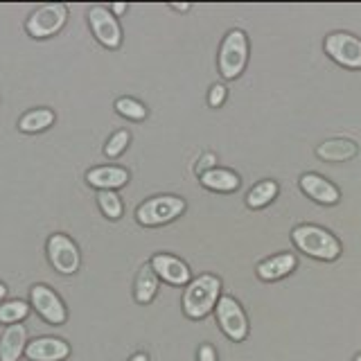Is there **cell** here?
<instances>
[{"mask_svg": "<svg viewBox=\"0 0 361 361\" xmlns=\"http://www.w3.org/2000/svg\"><path fill=\"white\" fill-rule=\"evenodd\" d=\"M291 240L305 255L316 257V259L332 262V259L341 255V242H338L330 231L321 228V226L300 224L291 231Z\"/></svg>", "mask_w": 361, "mask_h": 361, "instance_id": "1", "label": "cell"}, {"mask_svg": "<svg viewBox=\"0 0 361 361\" xmlns=\"http://www.w3.org/2000/svg\"><path fill=\"white\" fill-rule=\"evenodd\" d=\"M221 291V280L217 276L203 274L197 280H192L183 293V312L190 319H203L208 316L212 307H217V300Z\"/></svg>", "mask_w": 361, "mask_h": 361, "instance_id": "2", "label": "cell"}, {"mask_svg": "<svg viewBox=\"0 0 361 361\" xmlns=\"http://www.w3.org/2000/svg\"><path fill=\"white\" fill-rule=\"evenodd\" d=\"M248 61V39L242 30H231L219 48V73L226 79H237Z\"/></svg>", "mask_w": 361, "mask_h": 361, "instance_id": "3", "label": "cell"}, {"mask_svg": "<svg viewBox=\"0 0 361 361\" xmlns=\"http://www.w3.org/2000/svg\"><path fill=\"white\" fill-rule=\"evenodd\" d=\"M185 210V201L180 197H172V195H163V197H154L147 199L142 206H138L135 210V219L142 226H163L174 221L176 217H180Z\"/></svg>", "mask_w": 361, "mask_h": 361, "instance_id": "4", "label": "cell"}, {"mask_svg": "<svg viewBox=\"0 0 361 361\" xmlns=\"http://www.w3.org/2000/svg\"><path fill=\"white\" fill-rule=\"evenodd\" d=\"M66 18H68L66 5H61V3L43 5L27 18L25 30L34 39H48L66 25Z\"/></svg>", "mask_w": 361, "mask_h": 361, "instance_id": "5", "label": "cell"}, {"mask_svg": "<svg viewBox=\"0 0 361 361\" xmlns=\"http://www.w3.org/2000/svg\"><path fill=\"white\" fill-rule=\"evenodd\" d=\"M325 52L338 66L353 68V71H359V68H361V39L353 37V34H348V32L327 34Z\"/></svg>", "mask_w": 361, "mask_h": 361, "instance_id": "6", "label": "cell"}, {"mask_svg": "<svg viewBox=\"0 0 361 361\" xmlns=\"http://www.w3.org/2000/svg\"><path fill=\"white\" fill-rule=\"evenodd\" d=\"M214 310H217V321H219L221 332L237 343L244 341L248 334V319L242 310V305L233 296H221Z\"/></svg>", "mask_w": 361, "mask_h": 361, "instance_id": "7", "label": "cell"}, {"mask_svg": "<svg viewBox=\"0 0 361 361\" xmlns=\"http://www.w3.org/2000/svg\"><path fill=\"white\" fill-rule=\"evenodd\" d=\"M48 257L50 264L63 276H73L77 274L79 264H82V257H79V248L68 235L54 233L48 240Z\"/></svg>", "mask_w": 361, "mask_h": 361, "instance_id": "8", "label": "cell"}, {"mask_svg": "<svg viewBox=\"0 0 361 361\" xmlns=\"http://www.w3.org/2000/svg\"><path fill=\"white\" fill-rule=\"evenodd\" d=\"M88 23H90V30H93V34H95V39L104 45V48H109V50L120 48L122 30H120L118 18L111 14V9L102 7V5L90 7Z\"/></svg>", "mask_w": 361, "mask_h": 361, "instance_id": "9", "label": "cell"}, {"mask_svg": "<svg viewBox=\"0 0 361 361\" xmlns=\"http://www.w3.org/2000/svg\"><path fill=\"white\" fill-rule=\"evenodd\" d=\"M30 300H32V307L37 310L50 325H61V323H66V319H68L66 305L61 302V298L56 296V293L50 287L34 285L30 289Z\"/></svg>", "mask_w": 361, "mask_h": 361, "instance_id": "10", "label": "cell"}, {"mask_svg": "<svg viewBox=\"0 0 361 361\" xmlns=\"http://www.w3.org/2000/svg\"><path fill=\"white\" fill-rule=\"evenodd\" d=\"M152 269L156 271L158 278H163L169 285H188L190 282V269L183 259H178L174 255H167V253H158L152 257Z\"/></svg>", "mask_w": 361, "mask_h": 361, "instance_id": "11", "label": "cell"}, {"mask_svg": "<svg viewBox=\"0 0 361 361\" xmlns=\"http://www.w3.org/2000/svg\"><path fill=\"white\" fill-rule=\"evenodd\" d=\"M25 355L30 361H61L71 355V345L56 336H41L27 343Z\"/></svg>", "mask_w": 361, "mask_h": 361, "instance_id": "12", "label": "cell"}, {"mask_svg": "<svg viewBox=\"0 0 361 361\" xmlns=\"http://www.w3.org/2000/svg\"><path fill=\"white\" fill-rule=\"evenodd\" d=\"M300 190L307 195L310 199L323 203V206H334L341 199V192L334 183H330L327 178L319 176V174H302L300 176Z\"/></svg>", "mask_w": 361, "mask_h": 361, "instance_id": "13", "label": "cell"}, {"mask_svg": "<svg viewBox=\"0 0 361 361\" xmlns=\"http://www.w3.org/2000/svg\"><path fill=\"white\" fill-rule=\"evenodd\" d=\"M27 330L25 325H9L0 336V361H18V357L25 353Z\"/></svg>", "mask_w": 361, "mask_h": 361, "instance_id": "14", "label": "cell"}, {"mask_svg": "<svg viewBox=\"0 0 361 361\" xmlns=\"http://www.w3.org/2000/svg\"><path fill=\"white\" fill-rule=\"evenodd\" d=\"M296 269V255L293 253H280L274 257H267L264 262L257 264V278L264 282H274L289 276Z\"/></svg>", "mask_w": 361, "mask_h": 361, "instance_id": "15", "label": "cell"}, {"mask_svg": "<svg viewBox=\"0 0 361 361\" xmlns=\"http://www.w3.org/2000/svg\"><path fill=\"white\" fill-rule=\"evenodd\" d=\"M86 180L97 190H116L129 183V172L122 167H113V165L95 167L86 174Z\"/></svg>", "mask_w": 361, "mask_h": 361, "instance_id": "16", "label": "cell"}, {"mask_svg": "<svg viewBox=\"0 0 361 361\" xmlns=\"http://www.w3.org/2000/svg\"><path fill=\"white\" fill-rule=\"evenodd\" d=\"M357 152H359V147L353 140H345V138H332L316 147V156L325 163H345L350 158H355Z\"/></svg>", "mask_w": 361, "mask_h": 361, "instance_id": "17", "label": "cell"}, {"mask_svg": "<svg viewBox=\"0 0 361 361\" xmlns=\"http://www.w3.org/2000/svg\"><path fill=\"white\" fill-rule=\"evenodd\" d=\"M240 176L231 169H221V167H212L208 172L201 174V185L208 188V190H214V192H235L240 188Z\"/></svg>", "mask_w": 361, "mask_h": 361, "instance_id": "18", "label": "cell"}, {"mask_svg": "<svg viewBox=\"0 0 361 361\" xmlns=\"http://www.w3.org/2000/svg\"><path fill=\"white\" fill-rule=\"evenodd\" d=\"M156 291H158V276L152 269V264H145L138 271V278H135V300H138L140 305L152 302Z\"/></svg>", "mask_w": 361, "mask_h": 361, "instance_id": "19", "label": "cell"}, {"mask_svg": "<svg viewBox=\"0 0 361 361\" xmlns=\"http://www.w3.org/2000/svg\"><path fill=\"white\" fill-rule=\"evenodd\" d=\"M52 122H54V113L50 109H34L18 120V129L23 133H39L48 129Z\"/></svg>", "mask_w": 361, "mask_h": 361, "instance_id": "20", "label": "cell"}, {"mask_svg": "<svg viewBox=\"0 0 361 361\" xmlns=\"http://www.w3.org/2000/svg\"><path fill=\"white\" fill-rule=\"evenodd\" d=\"M278 195V183L276 180H259L257 185L251 188V192L246 195V206L248 208H264Z\"/></svg>", "mask_w": 361, "mask_h": 361, "instance_id": "21", "label": "cell"}, {"mask_svg": "<svg viewBox=\"0 0 361 361\" xmlns=\"http://www.w3.org/2000/svg\"><path fill=\"white\" fill-rule=\"evenodd\" d=\"M97 203H99V210L104 212L109 219H120L122 217V201L113 190H99Z\"/></svg>", "mask_w": 361, "mask_h": 361, "instance_id": "22", "label": "cell"}, {"mask_svg": "<svg viewBox=\"0 0 361 361\" xmlns=\"http://www.w3.org/2000/svg\"><path fill=\"white\" fill-rule=\"evenodd\" d=\"M27 312H30L27 302H23V300H9L5 305H0V323L14 325V323L25 319Z\"/></svg>", "mask_w": 361, "mask_h": 361, "instance_id": "23", "label": "cell"}, {"mask_svg": "<svg viewBox=\"0 0 361 361\" xmlns=\"http://www.w3.org/2000/svg\"><path fill=\"white\" fill-rule=\"evenodd\" d=\"M116 111L120 113V116L129 118V120H145L147 118L145 104H140V102L133 99V97H120L116 102Z\"/></svg>", "mask_w": 361, "mask_h": 361, "instance_id": "24", "label": "cell"}, {"mask_svg": "<svg viewBox=\"0 0 361 361\" xmlns=\"http://www.w3.org/2000/svg\"><path fill=\"white\" fill-rule=\"evenodd\" d=\"M129 140H131L129 131H116V133H113L111 138H109V142H106V147H104V154H106L109 158H118L124 149H127Z\"/></svg>", "mask_w": 361, "mask_h": 361, "instance_id": "25", "label": "cell"}, {"mask_svg": "<svg viewBox=\"0 0 361 361\" xmlns=\"http://www.w3.org/2000/svg\"><path fill=\"white\" fill-rule=\"evenodd\" d=\"M226 95H228V90H226V86L214 84V86L210 88V93H208V104H210L212 109H219V106L224 104Z\"/></svg>", "mask_w": 361, "mask_h": 361, "instance_id": "26", "label": "cell"}, {"mask_svg": "<svg viewBox=\"0 0 361 361\" xmlns=\"http://www.w3.org/2000/svg\"><path fill=\"white\" fill-rule=\"evenodd\" d=\"M214 161H217V158H214V154H203V156H201V161H199V165H197V174L201 176L203 172H208V169H212V167H214Z\"/></svg>", "mask_w": 361, "mask_h": 361, "instance_id": "27", "label": "cell"}, {"mask_svg": "<svg viewBox=\"0 0 361 361\" xmlns=\"http://www.w3.org/2000/svg\"><path fill=\"white\" fill-rule=\"evenodd\" d=\"M199 361H217V353L210 343H203L199 348Z\"/></svg>", "mask_w": 361, "mask_h": 361, "instance_id": "28", "label": "cell"}, {"mask_svg": "<svg viewBox=\"0 0 361 361\" xmlns=\"http://www.w3.org/2000/svg\"><path fill=\"white\" fill-rule=\"evenodd\" d=\"M111 11H113L116 16H122L124 11H127V5H124V3H116V5H111Z\"/></svg>", "mask_w": 361, "mask_h": 361, "instance_id": "29", "label": "cell"}, {"mask_svg": "<svg viewBox=\"0 0 361 361\" xmlns=\"http://www.w3.org/2000/svg\"><path fill=\"white\" fill-rule=\"evenodd\" d=\"M7 296V287L3 285V282H0V300H3Z\"/></svg>", "mask_w": 361, "mask_h": 361, "instance_id": "30", "label": "cell"}, {"mask_svg": "<svg viewBox=\"0 0 361 361\" xmlns=\"http://www.w3.org/2000/svg\"><path fill=\"white\" fill-rule=\"evenodd\" d=\"M172 9H176V11H188L190 5H172Z\"/></svg>", "mask_w": 361, "mask_h": 361, "instance_id": "31", "label": "cell"}, {"mask_svg": "<svg viewBox=\"0 0 361 361\" xmlns=\"http://www.w3.org/2000/svg\"><path fill=\"white\" fill-rule=\"evenodd\" d=\"M131 361H147V355H142V353L140 355H133Z\"/></svg>", "mask_w": 361, "mask_h": 361, "instance_id": "32", "label": "cell"}, {"mask_svg": "<svg viewBox=\"0 0 361 361\" xmlns=\"http://www.w3.org/2000/svg\"><path fill=\"white\" fill-rule=\"evenodd\" d=\"M355 361H361V355H357V357H355Z\"/></svg>", "mask_w": 361, "mask_h": 361, "instance_id": "33", "label": "cell"}]
</instances>
